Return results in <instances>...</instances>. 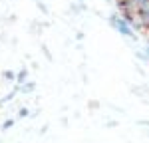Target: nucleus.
<instances>
[{
    "label": "nucleus",
    "mask_w": 149,
    "mask_h": 143,
    "mask_svg": "<svg viewBox=\"0 0 149 143\" xmlns=\"http://www.w3.org/2000/svg\"><path fill=\"white\" fill-rule=\"evenodd\" d=\"M113 24H115V28H117L121 34H125V36H129V38H133V32H131V28L127 26L129 22H125L123 18H113Z\"/></svg>",
    "instance_id": "obj_1"
}]
</instances>
